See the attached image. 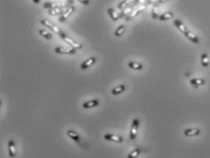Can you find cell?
I'll use <instances>...</instances> for the list:
<instances>
[{
  "mask_svg": "<svg viewBox=\"0 0 210 158\" xmlns=\"http://www.w3.org/2000/svg\"><path fill=\"white\" fill-rule=\"evenodd\" d=\"M174 25H175V26H176V28L179 30V31H181L184 35H185V37L188 38L192 43H194V44H198L199 43V38L195 34H193L191 31H189L188 29H187V27L185 25L183 24L179 19H175L174 20Z\"/></svg>",
  "mask_w": 210,
  "mask_h": 158,
  "instance_id": "obj_1",
  "label": "cell"
},
{
  "mask_svg": "<svg viewBox=\"0 0 210 158\" xmlns=\"http://www.w3.org/2000/svg\"><path fill=\"white\" fill-rule=\"evenodd\" d=\"M59 37H60L64 42L68 43V46H70V47H73V48L77 49V50H79V49H81L82 47H83V46H82L80 43L77 42L76 40H74L72 37H70L68 35L65 34L64 32L61 33V35L59 36Z\"/></svg>",
  "mask_w": 210,
  "mask_h": 158,
  "instance_id": "obj_2",
  "label": "cell"
},
{
  "mask_svg": "<svg viewBox=\"0 0 210 158\" xmlns=\"http://www.w3.org/2000/svg\"><path fill=\"white\" fill-rule=\"evenodd\" d=\"M140 125V121L138 118H134L132 121V124H131V128H130V132H129V137L130 140L134 141L137 138V135L138 133V128Z\"/></svg>",
  "mask_w": 210,
  "mask_h": 158,
  "instance_id": "obj_3",
  "label": "cell"
},
{
  "mask_svg": "<svg viewBox=\"0 0 210 158\" xmlns=\"http://www.w3.org/2000/svg\"><path fill=\"white\" fill-rule=\"evenodd\" d=\"M77 49L69 47H57L54 49V52L56 54L59 55H68V56H72L77 54Z\"/></svg>",
  "mask_w": 210,
  "mask_h": 158,
  "instance_id": "obj_4",
  "label": "cell"
},
{
  "mask_svg": "<svg viewBox=\"0 0 210 158\" xmlns=\"http://www.w3.org/2000/svg\"><path fill=\"white\" fill-rule=\"evenodd\" d=\"M40 23H41V25H45L47 28H49L50 30H52L55 34H57V35H58V36L61 35L62 31L60 30V28H59L57 25L52 23L51 21H49V20H47V19H41Z\"/></svg>",
  "mask_w": 210,
  "mask_h": 158,
  "instance_id": "obj_5",
  "label": "cell"
},
{
  "mask_svg": "<svg viewBox=\"0 0 210 158\" xmlns=\"http://www.w3.org/2000/svg\"><path fill=\"white\" fill-rule=\"evenodd\" d=\"M67 134H68V136L69 137L70 139H72L74 142H76L79 146H82L81 136L79 135V134L77 132H76L75 130H72V129H68V130H67Z\"/></svg>",
  "mask_w": 210,
  "mask_h": 158,
  "instance_id": "obj_6",
  "label": "cell"
},
{
  "mask_svg": "<svg viewBox=\"0 0 210 158\" xmlns=\"http://www.w3.org/2000/svg\"><path fill=\"white\" fill-rule=\"evenodd\" d=\"M96 61H97V59H96V56H90L86 60H85L80 65V68L82 70H86V69L90 68L93 65H95L96 63Z\"/></svg>",
  "mask_w": 210,
  "mask_h": 158,
  "instance_id": "obj_7",
  "label": "cell"
},
{
  "mask_svg": "<svg viewBox=\"0 0 210 158\" xmlns=\"http://www.w3.org/2000/svg\"><path fill=\"white\" fill-rule=\"evenodd\" d=\"M104 139L109 142H113V143H117V144H121L123 143L124 139L122 136L116 135L113 134H104Z\"/></svg>",
  "mask_w": 210,
  "mask_h": 158,
  "instance_id": "obj_8",
  "label": "cell"
},
{
  "mask_svg": "<svg viewBox=\"0 0 210 158\" xmlns=\"http://www.w3.org/2000/svg\"><path fill=\"white\" fill-rule=\"evenodd\" d=\"M100 104V101L98 99H91L88 101H86L82 104V107L84 109H91V108H95L96 106H98Z\"/></svg>",
  "mask_w": 210,
  "mask_h": 158,
  "instance_id": "obj_9",
  "label": "cell"
},
{
  "mask_svg": "<svg viewBox=\"0 0 210 158\" xmlns=\"http://www.w3.org/2000/svg\"><path fill=\"white\" fill-rule=\"evenodd\" d=\"M76 10V7H74V6H71V7H68V8H67V10L65 11V12L63 13L61 16H60V17H59V22H61V23H64V22H66L67 21V19L70 16H71V14L74 12Z\"/></svg>",
  "mask_w": 210,
  "mask_h": 158,
  "instance_id": "obj_10",
  "label": "cell"
},
{
  "mask_svg": "<svg viewBox=\"0 0 210 158\" xmlns=\"http://www.w3.org/2000/svg\"><path fill=\"white\" fill-rule=\"evenodd\" d=\"M7 150H8L9 157L15 158L16 156V143L13 139H10L7 143Z\"/></svg>",
  "mask_w": 210,
  "mask_h": 158,
  "instance_id": "obj_11",
  "label": "cell"
},
{
  "mask_svg": "<svg viewBox=\"0 0 210 158\" xmlns=\"http://www.w3.org/2000/svg\"><path fill=\"white\" fill-rule=\"evenodd\" d=\"M126 90H127V85H125V84H121V85H117L114 88H112L111 95L112 96H118V95L123 94Z\"/></svg>",
  "mask_w": 210,
  "mask_h": 158,
  "instance_id": "obj_12",
  "label": "cell"
},
{
  "mask_svg": "<svg viewBox=\"0 0 210 158\" xmlns=\"http://www.w3.org/2000/svg\"><path fill=\"white\" fill-rule=\"evenodd\" d=\"M201 134V130L199 128H187L184 130V134L187 137H193V136H198Z\"/></svg>",
  "mask_w": 210,
  "mask_h": 158,
  "instance_id": "obj_13",
  "label": "cell"
},
{
  "mask_svg": "<svg viewBox=\"0 0 210 158\" xmlns=\"http://www.w3.org/2000/svg\"><path fill=\"white\" fill-rule=\"evenodd\" d=\"M190 85H192L194 88H199L200 86L204 85L206 84V80L204 78H192L189 81Z\"/></svg>",
  "mask_w": 210,
  "mask_h": 158,
  "instance_id": "obj_14",
  "label": "cell"
},
{
  "mask_svg": "<svg viewBox=\"0 0 210 158\" xmlns=\"http://www.w3.org/2000/svg\"><path fill=\"white\" fill-rule=\"evenodd\" d=\"M128 66L130 69H132V70H137V71L142 70L143 67H144L143 64H141L139 62H136V61H130V62H128Z\"/></svg>",
  "mask_w": 210,
  "mask_h": 158,
  "instance_id": "obj_15",
  "label": "cell"
},
{
  "mask_svg": "<svg viewBox=\"0 0 210 158\" xmlns=\"http://www.w3.org/2000/svg\"><path fill=\"white\" fill-rule=\"evenodd\" d=\"M68 7H56V8H53V9H50L48 10V14L50 16H58V15H62L63 13L67 10Z\"/></svg>",
  "mask_w": 210,
  "mask_h": 158,
  "instance_id": "obj_16",
  "label": "cell"
},
{
  "mask_svg": "<svg viewBox=\"0 0 210 158\" xmlns=\"http://www.w3.org/2000/svg\"><path fill=\"white\" fill-rule=\"evenodd\" d=\"M145 8H146V7H145V6H142V7H140L139 8H138L137 10H135V11H133V12L130 13L128 16H126V17H125L126 21H129L130 19H132V18L136 17L137 16H138L140 13L145 10Z\"/></svg>",
  "mask_w": 210,
  "mask_h": 158,
  "instance_id": "obj_17",
  "label": "cell"
},
{
  "mask_svg": "<svg viewBox=\"0 0 210 158\" xmlns=\"http://www.w3.org/2000/svg\"><path fill=\"white\" fill-rule=\"evenodd\" d=\"M134 2H135V0H123L117 5V8L120 10H124L125 8L130 7Z\"/></svg>",
  "mask_w": 210,
  "mask_h": 158,
  "instance_id": "obj_18",
  "label": "cell"
},
{
  "mask_svg": "<svg viewBox=\"0 0 210 158\" xmlns=\"http://www.w3.org/2000/svg\"><path fill=\"white\" fill-rule=\"evenodd\" d=\"M200 60H201V65H202L203 67H208L209 66V56L207 53H204V54L201 55Z\"/></svg>",
  "mask_w": 210,
  "mask_h": 158,
  "instance_id": "obj_19",
  "label": "cell"
},
{
  "mask_svg": "<svg viewBox=\"0 0 210 158\" xmlns=\"http://www.w3.org/2000/svg\"><path fill=\"white\" fill-rule=\"evenodd\" d=\"M107 14L109 15V16H110V18L113 20V21H117L119 18H120V16H119V15L116 12V10L114 9V8H112V7H110V8H108L107 9Z\"/></svg>",
  "mask_w": 210,
  "mask_h": 158,
  "instance_id": "obj_20",
  "label": "cell"
},
{
  "mask_svg": "<svg viewBox=\"0 0 210 158\" xmlns=\"http://www.w3.org/2000/svg\"><path fill=\"white\" fill-rule=\"evenodd\" d=\"M174 17V14L172 12H166L164 13V14H161L158 17V19L160 21H166V20H169L171 18Z\"/></svg>",
  "mask_w": 210,
  "mask_h": 158,
  "instance_id": "obj_21",
  "label": "cell"
},
{
  "mask_svg": "<svg viewBox=\"0 0 210 158\" xmlns=\"http://www.w3.org/2000/svg\"><path fill=\"white\" fill-rule=\"evenodd\" d=\"M38 34L43 37L44 38H46L47 40H51L52 39V34L50 32H48L46 29H39L38 30Z\"/></svg>",
  "mask_w": 210,
  "mask_h": 158,
  "instance_id": "obj_22",
  "label": "cell"
},
{
  "mask_svg": "<svg viewBox=\"0 0 210 158\" xmlns=\"http://www.w3.org/2000/svg\"><path fill=\"white\" fill-rule=\"evenodd\" d=\"M141 152H142V149H141V148H136V149L132 150V151L129 153L128 155V156H127V158H138V156L141 154Z\"/></svg>",
  "mask_w": 210,
  "mask_h": 158,
  "instance_id": "obj_23",
  "label": "cell"
},
{
  "mask_svg": "<svg viewBox=\"0 0 210 158\" xmlns=\"http://www.w3.org/2000/svg\"><path fill=\"white\" fill-rule=\"evenodd\" d=\"M126 28H127V27H126V25H119L117 29H116L115 33H114L115 37H121V36L125 33Z\"/></svg>",
  "mask_w": 210,
  "mask_h": 158,
  "instance_id": "obj_24",
  "label": "cell"
},
{
  "mask_svg": "<svg viewBox=\"0 0 210 158\" xmlns=\"http://www.w3.org/2000/svg\"><path fill=\"white\" fill-rule=\"evenodd\" d=\"M132 11V7H127V8H125L121 14L119 15V16H120V18H122V17H126V16H128L129 14L131 13Z\"/></svg>",
  "mask_w": 210,
  "mask_h": 158,
  "instance_id": "obj_25",
  "label": "cell"
},
{
  "mask_svg": "<svg viewBox=\"0 0 210 158\" xmlns=\"http://www.w3.org/2000/svg\"><path fill=\"white\" fill-rule=\"evenodd\" d=\"M159 12H158V9H157V7H155L154 8H153V10H152V17L154 18V19H157L158 17H159Z\"/></svg>",
  "mask_w": 210,
  "mask_h": 158,
  "instance_id": "obj_26",
  "label": "cell"
},
{
  "mask_svg": "<svg viewBox=\"0 0 210 158\" xmlns=\"http://www.w3.org/2000/svg\"><path fill=\"white\" fill-rule=\"evenodd\" d=\"M77 1L80 2L83 5H85V6H88L90 4V0H77Z\"/></svg>",
  "mask_w": 210,
  "mask_h": 158,
  "instance_id": "obj_27",
  "label": "cell"
},
{
  "mask_svg": "<svg viewBox=\"0 0 210 158\" xmlns=\"http://www.w3.org/2000/svg\"><path fill=\"white\" fill-rule=\"evenodd\" d=\"M169 0H157V4H163V3H166Z\"/></svg>",
  "mask_w": 210,
  "mask_h": 158,
  "instance_id": "obj_28",
  "label": "cell"
},
{
  "mask_svg": "<svg viewBox=\"0 0 210 158\" xmlns=\"http://www.w3.org/2000/svg\"><path fill=\"white\" fill-rule=\"evenodd\" d=\"M34 1V3H35V4H39L40 3V0H33Z\"/></svg>",
  "mask_w": 210,
  "mask_h": 158,
  "instance_id": "obj_29",
  "label": "cell"
}]
</instances>
